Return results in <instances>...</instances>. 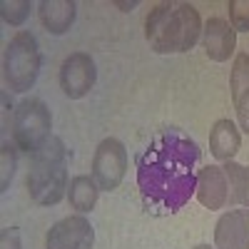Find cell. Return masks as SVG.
I'll use <instances>...</instances> for the list:
<instances>
[{
	"instance_id": "6da1fadb",
	"label": "cell",
	"mask_w": 249,
	"mask_h": 249,
	"mask_svg": "<svg viewBox=\"0 0 249 249\" xmlns=\"http://www.w3.org/2000/svg\"><path fill=\"white\" fill-rule=\"evenodd\" d=\"M197 142L177 130L157 135L137 162V187L142 202L155 214H175L197 190Z\"/></svg>"
},
{
	"instance_id": "7a4b0ae2",
	"label": "cell",
	"mask_w": 249,
	"mask_h": 249,
	"mask_svg": "<svg viewBox=\"0 0 249 249\" xmlns=\"http://www.w3.org/2000/svg\"><path fill=\"white\" fill-rule=\"evenodd\" d=\"M202 18L190 3H157L144 20V37L155 53H187L202 35Z\"/></svg>"
},
{
	"instance_id": "3957f363",
	"label": "cell",
	"mask_w": 249,
	"mask_h": 249,
	"mask_svg": "<svg viewBox=\"0 0 249 249\" xmlns=\"http://www.w3.org/2000/svg\"><path fill=\"white\" fill-rule=\"evenodd\" d=\"M68 192V150L60 137H50L45 147L33 155L28 172V195L40 207L57 204Z\"/></svg>"
},
{
	"instance_id": "277c9868",
	"label": "cell",
	"mask_w": 249,
	"mask_h": 249,
	"mask_svg": "<svg viewBox=\"0 0 249 249\" xmlns=\"http://www.w3.org/2000/svg\"><path fill=\"white\" fill-rule=\"evenodd\" d=\"M40 65H43V55H40L35 35L28 30L15 33L3 57V75H5L8 88L13 92L33 90L40 75Z\"/></svg>"
},
{
	"instance_id": "5b68a950",
	"label": "cell",
	"mask_w": 249,
	"mask_h": 249,
	"mask_svg": "<svg viewBox=\"0 0 249 249\" xmlns=\"http://www.w3.org/2000/svg\"><path fill=\"white\" fill-rule=\"evenodd\" d=\"M50 127H53V117L43 100L30 97L15 107L13 140L18 144V150H23L28 155L40 152L45 147V142L50 140Z\"/></svg>"
},
{
	"instance_id": "8992f818",
	"label": "cell",
	"mask_w": 249,
	"mask_h": 249,
	"mask_svg": "<svg viewBox=\"0 0 249 249\" xmlns=\"http://www.w3.org/2000/svg\"><path fill=\"white\" fill-rule=\"evenodd\" d=\"M124 170H127V150L115 137H105L92 157V177L100 184V190L112 192L122 184Z\"/></svg>"
},
{
	"instance_id": "52a82bcc",
	"label": "cell",
	"mask_w": 249,
	"mask_h": 249,
	"mask_svg": "<svg viewBox=\"0 0 249 249\" xmlns=\"http://www.w3.org/2000/svg\"><path fill=\"white\" fill-rule=\"evenodd\" d=\"M95 80H97V68L88 53H72L65 57L60 68V88L70 100L85 97L95 88Z\"/></svg>"
},
{
	"instance_id": "ba28073f",
	"label": "cell",
	"mask_w": 249,
	"mask_h": 249,
	"mask_svg": "<svg viewBox=\"0 0 249 249\" xmlns=\"http://www.w3.org/2000/svg\"><path fill=\"white\" fill-rule=\"evenodd\" d=\"M92 244L95 230L82 214L55 222L45 237V249H92Z\"/></svg>"
},
{
	"instance_id": "9c48e42d",
	"label": "cell",
	"mask_w": 249,
	"mask_h": 249,
	"mask_svg": "<svg viewBox=\"0 0 249 249\" xmlns=\"http://www.w3.org/2000/svg\"><path fill=\"white\" fill-rule=\"evenodd\" d=\"M214 249H249V207L230 210L217 219Z\"/></svg>"
},
{
	"instance_id": "30bf717a",
	"label": "cell",
	"mask_w": 249,
	"mask_h": 249,
	"mask_svg": "<svg viewBox=\"0 0 249 249\" xmlns=\"http://www.w3.org/2000/svg\"><path fill=\"white\" fill-rule=\"evenodd\" d=\"M197 199L207 210H222L230 204V179L222 164H207L197 175Z\"/></svg>"
},
{
	"instance_id": "8fae6325",
	"label": "cell",
	"mask_w": 249,
	"mask_h": 249,
	"mask_svg": "<svg viewBox=\"0 0 249 249\" xmlns=\"http://www.w3.org/2000/svg\"><path fill=\"white\" fill-rule=\"evenodd\" d=\"M202 45L210 60L227 62L237 48V30L224 18H210L202 28Z\"/></svg>"
},
{
	"instance_id": "7c38bea8",
	"label": "cell",
	"mask_w": 249,
	"mask_h": 249,
	"mask_svg": "<svg viewBox=\"0 0 249 249\" xmlns=\"http://www.w3.org/2000/svg\"><path fill=\"white\" fill-rule=\"evenodd\" d=\"M37 15H40V23H43V28L48 33L65 35L77 18V5L72 0H43L37 5Z\"/></svg>"
},
{
	"instance_id": "4fadbf2b",
	"label": "cell",
	"mask_w": 249,
	"mask_h": 249,
	"mask_svg": "<svg viewBox=\"0 0 249 249\" xmlns=\"http://www.w3.org/2000/svg\"><path fill=\"white\" fill-rule=\"evenodd\" d=\"M239 147H242V135L237 124L232 120H217L210 132V152L222 162H230L239 152Z\"/></svg>"
},
{
	"instance_id": "5bb4252c",
	"label": "cell",
	"mask_w": 249,
	"mask_h": 249,
	"mask_svg": "<svg viewBox=\"0 0 249 249\" xmlns=\"http://www.w3.org/2000/svg\"><path fill=\"white\" fill-rule=\"evenodd\" d=\"M97 195H100V184L95 182V177L88 175H77L70 179L68 187V199L72 204V210L77 212H90L97 204Z\"/></svg>"
},
{
	"instance_id": "9a60e30c",
	"label": "cell",
	"mask_w": 249,
	"mask_h": 249,
	"mask_svg": "<svg viewBox=\"0 0 249 249\" xmlns=\"http://www.w3.org/2000/svg\"><path fill=\"white\" fill-rule=\"evenodd\" d=\"M227 179H230V204H242L249 207V167L237 162H224L222 164Z\"/></svg>"
},
{
	"instance_id": "2e32d148",
	"label": "cell",
	"mask_w": 249,
	"mask_h": 249,
	"mask_svg": "<svg viewBox=\"0 0 249 249\" xmlns=\"http://www.w3.org/2000/svg\"><path fill=\"white\" fill-rule=\"evenodd\" d=\"M30 8H33L30 0H10V3L5 0V3H0V15L8 25L20 28L30 18Z\"/></svg>"
},
{
	"instance_id": "e0dca14e",
	"label": "cell",
	"mask_w": 249,
	"mask_h": 249,
	"mask_svg": "<svg viewBox=\"0 0 249 249\" xmlns=\"http://www.w3.org/2000/svg\"><path fill=\"white\" fill-rule=\"evenodd\" d=\"M232 97H237L239 92H244L249 88V57L247 55H239L237 62H234V70H232Z\"/></svg>"
},
{
	"instance_id": "ac0fdd59",
	"label": "cell",
	"mask_w": 249,
	"mask_h": 249,
	"mask_svg": "<svg viewBox=\"0 0 249 249\" xmlns=\"http://www.w3.org/2000/svg\"><path fill=\"white\" fill-rule=\"evenodd\" d=\"M0 167H3V177H0V192H5L8 187H10V179H13V175H15V147L13 144H3V152H0Z\"/></svg>"
},
{
	"instance_id": "d6986e66",
	"label": "cell",
	"mask_w": 249,
	"mask_h": 249,
	"mask_svg": "<svg viewBox=\"0 0 249 249\" xmlns=\"http://www.w3.org/2000/svg\"><path fill=\"white\" fill-rule=\"evenodd\" d=\"M232 28L239 33H249V0H232L230 3Z\"/></svg>"
},
{
	"instance_id": "ffe728a7",
	"label": "cell",
	"mask_w": 249,
	"mask_h": 249,
	"mask_svg": "<svg viewBox=\"0 0 249 249\" xmlns=\"http://www.w3.org/2000/svg\"><path fill=\"white\" fill-rule=\"evenodd\" d=\"M234 105H237V120H239V127L249 135V88L234 97Z\"/></svg>"
},
{
	"instance_id": "44dd1931",
	"label": "cell",
	"mask_w": 249,
	"mask_h": 249,
	"mask_svg": "<svg viewBox=\"0 0 249 249\" xmlns=\"http://www.w3.org/2000/svg\"><path fill=\"white\" fill-rule=\"evenodd\" d=\"M0 249H23L18 227H5V230L0 232Z\"/></svg>"
},
{
	"instance_id": "7402d4cb",
	"label": "cell",
	"mask_w": 249,
	"mask_h": 249,
	"mask_svg": "<svg viewBox=\"0 0 249 249\" xmlns=\"http://www.w3.org/2000/svg\"><path fill=\"white\" fill-rule=\"evenodd\" d=\"M195 249H214V247H210V244H197Z\"/></svg>"
}]
</instances>
